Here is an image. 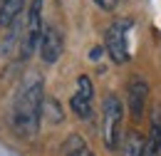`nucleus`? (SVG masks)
Segmentation results:
<instances>
[{"label": "nucleus", "mask_w": 161, "mask_h": 156, "mask_svg": "<svg viewBox=\"0 0 161 156\" xmlns=\"http://www.w3.org/2000/svg\"><path fill=\"white\" fill-rule=\"evenodd\" d=\"M42 0H32L27 8V22H25V37H22V57H30L42 40Z\"/></svg>", "instance_id": "20e7f679"}, {"label": "nucleus", "mask_w": 161, "mask_h": 156, "mask_svg": "<svg viewBox=\"0 0 161 156\" xmlns=\"http://www.w3.org/2000/svg\"><path fill=\"white\" fill-rule=\"evenodd\" d=\"M22 8H25V0H5L3 8H0V30L10 27L15 20L20 18Z\"/></svg>", "instance_id": "0eeeda50"}, {"label": "nucleus", "mask_w": 161, "mask_h": 156, "mask_svg": "<svg viewBox=\"0 0 161 156\" xmlns=\"http://www.w3.org/2000/svg\"><path fill=\"white\" fill-rule=\"evenodd\" d=\"M64 156H92V151L87 149V144L82 141V136L72 134L69 141L64 144Z\"/></svg>", "instance_id": "9d476101"}, {"label": "nucleus", "mask_w": 161, "mask_h": 156, "mask_svg": "<svg viewBox=\"0 0 161 156\" xmlns=\"http://www.w3.org/2000/svg\"><path fill=\"white\" fill-rule=\"evenodd\" d=\"M42 79L40 75H30L20 84L18 94L13 99V124L18 129L20 136H35L37 126H40V117H42Z\"/></svg>", "instance_id": "f257e3e1"}, {"label": "nucleus", "mask_w": 161, "mask_h": 156, "mask_svg": "<svg viewBox=\"0 0 161 156\" xmlns=\"http://www.w3.org/2000/svg\"><path fill=\"white\" fill-rule=\"evenodd\" d=\"M159 156H161V139H159Z\"/></svg>", "instance_id": "f8f14e48"}, {"label": "nucleus", "mask_w": 161, "mask_h": 156, "mask_svg": "<svg viewBox=\"0 0 161 156\" xmlns=\"http://www.w3.org/2000/svg\"><path fill=\"white\" fill-rule=\"evenodd\" d=\"M129 30H131V20H126V18L114 20V22L107 27L104 50H107V55L112 57V62H117V64L129 62V40H126Z\"/></svg>", "instance_id": "7ed1b4c3"}, {"label": "nucleus", "mask_w": 161, "mask_h": 156, "mask_svg": "<svg viewBox=\"0 0 161 156\" xmlns=\"http://www.w3.org/2000/svg\"><path fill=\"white\" fill-rule=\"evenodd\" d=\"M62 50H64V40H62V32L57 27H45L42 30V40H40V55L47 64L57 62L62 57Z\"/></svg>", "instance_id": "423d86ee"}, {"label": "nucleus", "mask_w": 161, "mask_h": 156, "mask_svg": "<svg viewBox=\"0 0 161 156\" xmlns=\"http://www.w3.org/2000/svg\"><path fill=\"white\" fill-rule=\"evenodd\" d=\"M97 5H99L102 10H114L117 8V0H94Z\"/></svg>", "instance_id": "9b49d317"}, {"label": "nucleus", "mask_w": 161, "mask_h": 156, "mask_svg": "<svg viewBox=\"0 0 161 156\" xmlns=\"http://www.w3.org/2000/svg\"><path fill=\"white\" fill-rule=\"evenodd\" d=\"M121 154L124 156H144V139H141L136 131H129V134L124 136Z\"/></svg>", "instance_id": "6e6552de"}, {"label": "nucleus", "mask_w": 161, "mask_h": 156, "mask_svg": "<svg viewBox=\"0 0 161 156\" xmlns=\"http://www.w3.org/2000/svg\"><path fill=\"white\" fill-rule=\"evenodd\" d=\"M69 107H72V112L77 114L80 119H89L92 117V99L80 94V92H75V97L69 99Z\"/></svg>", "instance_id": "1a4fd4ad"}, {"label": "nucleus", "mask_w": 161, "mask_h": 156, "mask_svg": "<svg viewBox=\"0 0 161 156\" xmlns=\"http://www.w3.org/2000/svg\"><path fill=\"white\" fill-rule=\"evenodd\" d=\"M121 139V102L114 94H107L102 102V141L107 149H119Z\"/></svg>", "instance_id": "f03ea898"}, {"label": "nucleus", "mask_w": 161, "mask_h": 156, "mask_svg": "<svg viewBox=\"0 0 161 156\" xmlns=\"http://www.w3.org/2000/svg\"><path fill=\"white\" fill-rule=\"evenodd\" d=\"M146 99H149V84L146 79L134 75L126 84V104H129V112L134 119L144 117V109H146Z\"/></svg>", "instance_id": "39448f33"}]
</instances>
